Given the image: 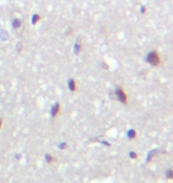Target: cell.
I'll use <instances>...</instances> for the list:
<instances>
[{"label": "cell", "mask_w": 173, "mask_h": 183, "mask_svg": "<svg viewBox=\"0 0 173 183\" xmlns=\"http://www.w3.org/2000/svg\"><path fill=\"white\" fill-rule=\"evenodd\" d=\"M128 137H129L130 139H134V138L136 137V133H135V131H134V130H130V131L128 132Z\"/></svg>", "instance_id": "cell-5"}, {"label": "cell", "mask_w": 173, "mask_h": 183, "mask_svg": "<svg viewBox=\"0 0 173 183\" xmlns=\"http://www.w3.org/2000/svg\"><path fill=\"white\" fill-rule=\"evenodd\" d=\"M38 19H39V15H34V18H33L32 23H33V24H34V23H37V21H38Z\"/></svg>", "instance_id": "cell-8"}, {"label": "cell", "mask_w": 173, "mask_h": 183, "mask_svg": "<svg viewBox=\"0 0 173 183\" xmlns=\"http://www.w3.org/2000/svg\"><path fill=\"white\" fill-rule=\"evenodd\" d=\"M147 62L151 63L152 66H157V64H159V63H160V56H159V54L155 52V51L150 52L148 56H147Z\"/></svg>", "instance_id": "cell-1"}, {"label": "cell", "mask_w": 173, "mask_h": 183, "mask_svg": "<svg viewBox=\"0 0 173 183\" xmlns=\"http://www.w3.org/2000/svg\"><path fill=\"white\" fill-rule=\"evenodd\" d=\"M69 89L70 91H76V83L74 80H70L69 81Z\"/></svg>", "instance_id": "cell-4"}, {"label": "cell", "mask_w": 173, "mask_h": 183, "mask_svg": "<svg viewBox=\"0 0 173 183\" xmlns=\"http://www.w3.org/2000/svg\"><path fill=\"white\" fill-rule=\"evenodd\" d=\"M130 156H132V158H135V157H138V155H135V153H130Z\"/></svg>", "instance_id": "cell-9"}, {"label": "cell", "mask_w": 173, "mask_h": 183, "mask_svg": "<svg viewBox=\"0 0 173 183\" xmlns=\"http://www.w3.org/2000/svg\"><path fill=\"white\" fill-rule=\"evenodd\" d=\"M46 158H48V162H49V163H52V162H54L52 156H46Z\"/></svg>", "instance_id": "cell-7"}, {"label": "cell", "mask_w": 173, "mask_h": 183, "mask_svg": "<svg viewBox=\"0 0 173 183\" xmlns=\"http://www.w3.org/2000/svg\"><path fill=\"white\" fill-rule=\"evenodd\" d=\"M1 124H2V121H1V119H0V127H1Z\"/></svg>", "instance_id": "cell-10"}, {"label": "cell", "mask_w": 173, "mask_h": 183, "mask_svg": "<svg viewBox=\"0 0 173 183\" xmlns=\"http://www.w3.org/2000/svg\"><path fill=\"white\" fill-rule=\"evenodd\" d=\"M116 97H117V100H120L122 103H127V101H128L127 94L125 93V91H123L122 88H117V89H116Z\"/></svg>", "instance_id": "cell-2"}, {"label": "cell", "mask_w": 173, "mask_h": 183, "mask_svg": "<svg viewBox=\"0 0 173 183\" xmlns=\"http://www.w3.org/2000/svg\"><path fill=\"white\" fill-rule=\"evenodd\" d=\"M13 25H14V27H19L20 26V21L19 20H14L13 21Z\"/></svg>", "instance_id": "cell-6"}, {"label": "cell", "mask_w": 173, "mask_h": 183, "mask_svg": "<svg viewBox=\"0 0 173 183\" xmlns=\"http://www.w3.org/2000/svg\"><path fill=\"white\" fill-rule=\"evenodd\" d=\"M59 111H61V106H59V103H56V105L52 107V109H51V115H52V117H56V115L59 113Z\"/></svg>", "instance_id": "cell-3"}]
</instances>
